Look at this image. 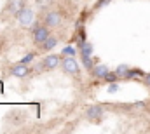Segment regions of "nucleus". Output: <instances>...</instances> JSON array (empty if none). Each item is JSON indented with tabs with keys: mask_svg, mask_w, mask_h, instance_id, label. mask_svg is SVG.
Wrapping results in <instances>:
<instances>
[{
	"mask_svg": "<svg viewBox=\"0 0 150 134\" xmlns=\"http://www.w3.org/2000/svg\"><path fill=\"white\" fill-rule=\"evenodd\" d=\"M33 59H35V54H33V52H30V54H26V56H25V58L21 59V63L28 65V63H30V61H33Z\"/></svg>",
	"mask_w": 150,
	"mask_h": 134,
	"instance_id": "nucleus-17",
	"label": "nucleus"
},
{
	"mask_svg": "<svg viewBox=\"0 0 150 134\" xmlns=\"http://www.w3.org/2000/svg\"><path fill=\"white\" fill-rule=\"evenodd\" d=\"M0 54H2V45H0Z\"/></svg>",
	"mask_w": 150,
	"mask_h": 134,
	"instance_id": "nucleus-22",
	"label": "nucleus"
},
{
	"mask_svg": "<svg viewBox=\"0 0 150 134\" xmlns=\"http://www.w3.org/2000/svg\"><path fill=\"white\" fill-rule=\"evenodd\" d=\"M103 115V106H89L87 108V117L91 120H98Z\"/></svg>",
	"mask_w": 150,
	"mask_h": 134,
	"instance_id": "nucleus-8",
	"label": "nucleus"
},
{
	"mask_svg": "<svg viewBox=\"0 0 150 134\" xmlns=\"http://www.w3.org/2000/svg\"><path fill=\"white\" fill-rule=\"evenodd\" d=\"M133 77H145V73H143V70H138V68H129L127 70V73H126V78H133Z\"/></svg>",
	"mask_w": 150,
	"mask_h": 134,
	"instance_id": "nucleus-12",
	"label": "nucleus"
},
{
	"mask_svg": "<svg viewBox=\"0 0 150 134\" xmlns=\"http://www.w3.org/2000/svg\"><path fill=\"white\" fill-rule=\"evenodd\" d=\"M37 4L40 7H47V5H51V0H37Z\"/></svg>",
	"mask_w": 150,
	"mask_h": 134,
	"instance_id": "nucleus-19",
	"label": "nucleus"
},
{
	"mask_svg": "<svg viewBox=\"0 0 150 134\" xmlns=\"http://www.w3.org/2000/svg\"><path fill=\"white\" fill-rule=\"evenodd\" d=\"M58 45V38L56 37H47V40L42 42V51H51Z\"/></svg>",
	"mask_w": 150,
	"mask_h": 134,
	"instance_id": "nucleus-10",
	"label": "nucleus"
},
{
	"mask_svg": "<svg viewBox=\"0 0 150 134\" xmlns=\"http://www.w3.org/2000/svg\"><path fill=\"white\" fill-rule=\"evenodd\" d=\"M79 49H80V56H91V52H93V45L87 42L79 44Z\"/></svg>",
	"mask_w": 150,
	"mask_h": 134,
	"instance_id": "nucleus-11",
	"label": "nucleus"
},
{
	"mask_svg": "<svg viewBox=\"0 0 150 134\" xmlns=\"http://www.w3.org/2000/svg\"><path fill=\"white\" fill-rule=\"evenodd\" d=\"M103 80H105V82H117V80H119V75H117V71H108Z\"/></svg>",
	"mask_w": 150,
	"mask_h": 134,
	"instance_id": "nucleus-14",
	"label": "nucleus"
},
{
	"mask_svg": "<svg viewBox=\"0 0 150 134\" xmlns=\"http://www.w3.org/2000/svg\"><path fill=\"white\" fill-rule=\"evenodd\" d=\"M30 71H32V68H28L25 63H21V61L11 66V75L12 77H18V78H25Z\"/></svg>",
	"mask_w": 150,
	"mask_h": 134,
	"instance_id": "nucleus-5",
	"label": "nucleus"
},
{
	"mask_svg": "<svg viewBox=\"0 0 150 134\" xmlns=\"http://www.w3.org/2000/svg\"><path fill=\"white\" fill-rule=\"evenodd\" d=\"M117 89H119V87H117V85H110V89H108V91H110V92H115V91H117Z\"/></svg>",
	"mask_w": 150,
	"mask_h": 134,
	"instance_id": "nucleus-21",
	"label": "nucleus"
},
{
	"mask_svg": "<svg viewBox=\"0 0 150 134\" xmlns=\"http://www.w3.org/2000/svg\"><path fill=\"white\" fill-rule=\"evenodd\" d=\"M143 82H145V85H147V87H150V73H147V75L143 77Z\"/></svg>",
	"mask_w": 150,
	"mask_h": 134,
	"instance_id": "nucleus-20",
	"label": "nucleus"
},
{
	"mask_svg": "<svg viewBox=\"0 0 150 134\" xmlns=\"http://www.w3.org/2000/svg\"><path fill=\"white\" fill-rule=\"evenodd\" d=\"M108 2H110V0H98V2H96V5H94V7H96V9H100V7H103V5H107V4H108Z\"/></svg>",
	"mask_w": 150,
	"mask_h": 134,
	"instance_id": "nucleus-18",
	"label": "nucleus"
},
{
	"mask_svg": "<svg viewBox=\"0 0 150 134\" xmlns=\"http://www.w3.org/2000/svg\"><path fill=\"white\" fill-rule=\"evenodd\" d=\"M110 70L105 66V65H96V66L93 68V75L96 77V78H105V75L108 73Z\"/></svg>",
	"mask_w": 150,
	"mask_h": 134,
	"instance_id": "nucleus-9",
	"label": "nucleus"
},
{
	"mask_svg": "<svg viewBox=\"0 0 150 134\" xmlns=\"http://www.w3.org/2000/svg\"><path fill=\"white\" fill-rule=\"evenodd\" d=\"M47 37H51L49 33V26H38L33 32V42L35 44H42L44 40H47Z\"/></svg>",
	"mask_w": 150,
	"mask_h": 134,
	"instance_id": "nucleus-6",
	"label": "nucleus"
},
{
	"mask_svg": "<svg viewBox=\"0 0 150 134\" xmlns=\"http://www.w3.org/2000/svg\"><path fill=\"white\" fill-rule=\"evenodd\" d=\"M26 7V2L25 0H9V5H7V11L11 12V14H18L21 9H25Z\"/></svg>",
	"mask_w": 150,
	"mask_h": 134,
	"instance_id": "nucleus-7",
	"label": "nucleus"
},
{
	"mask_svg": "<svg viewBox=\"0 0 150 134\" xmlns=\"http://www.w3.org/2000/svg\"><path fill=\"white\" fill-rule=\"evenodd\" d=\"M61 54H63V56H75V49L74 47H65V49L61 51Z\"/></svg>",
	"mask_w": 150,
	"mask_h": 134,
	"instance_id": "nucleus-15",
	"label": "nucleus"
},
{
	"mask_svg": "<svg viewBox=\"0 0 150 134\" xmlns=\"http://www.w3.org/2000/svg\"><path fill=\"white\" fill-rule=\"evenodd\" d=\"M33 18H35V14H33V9L32 7H25V9H21L18 14H16V19H18V23L21 25V26H30L32 23H33Z\"/></svg>",
	"mask_w": 150,
	"mask_h": 134,
	"instance_id": "nucleus-2",
	"label": "nucleus"
},
{
	"mask_svg": "<svg viewBox=\"0 0 150 134\" xmlns=\"http://www.w3.org/2000/svg\"><path fill=\"white\" fill-rule=\"evenodd\" d=\"M61 56L63 54H47L44 59H42V65L40 66L45 68V70H54L61 65Z\"/></svg>",
	"mask_w": 150,
	"mask_h": 134,
	"instance_id": "nucleus-3",
	"label": "nucleus"
},
{
	"mask_svg": "<svg viewBox=\"0 0 150 134\" xmlns=\"http://www.w3.org/2000/svg\"><path fill=\"white\" fill-rule=\"evenodd\" d=\"M80 58H82V65H84V68L93 71V68H94V63H93L91 56H80Z\"/></svg>",
	"mask_w": 150,
	"mask_h": 134,
	"instance_id": "nucleus-13",
	"label": "nucleus"
},
{
	"mask_svg": "<svg viewBox=\"0 0 150 134\" xmlns=\"http://www.w3.org/2000/svg\"><path fill=\"white\" fill-rule=\"evenodd\" d=\"M44 23H45V26H49V28H56V26H59V23H61V14H59L58 11H51V12H47V14L44 16Z\"/></svg>",
	"mask_w": 150,
	"mask_h": 134,
	"instance_id": "nucleus-4",
	"label": "nucleus"
},
{
	"mask_svg": "<svg viewBox=\"0 0 150 134\" xmlns=\"http://www.w3.org/2000/svg\"><path fill=\"white\" fill-rule=\"evenodd\" d=\"M61 68L67 75H72V77H79L80 75V66L77 63V59L72 56H65L61 58Z\"/></svg>",
	"mask_w": 150,
	"mask_h": 134,
	"instance_id": "nucleus-1",
	"label": "nucleus"
},
{
	"mask_svg": "<svg viewBox=\"0 0 150 134\" xmlns=\"http://www.w3.org/2000/svg\"><path fill=\"white\" fill-rule=\"evenodd\" d=\"M127 70H129V68H127V66H124V65H122V66H119V68H117L115 71H117V75H119V77H126V73H127Z\"/></svg>",
	"mask_w": 150,
	"mask_h": 134,
	"instance_id": "nucleus-16",
	"label": "nucleus"
}]
</instances>
